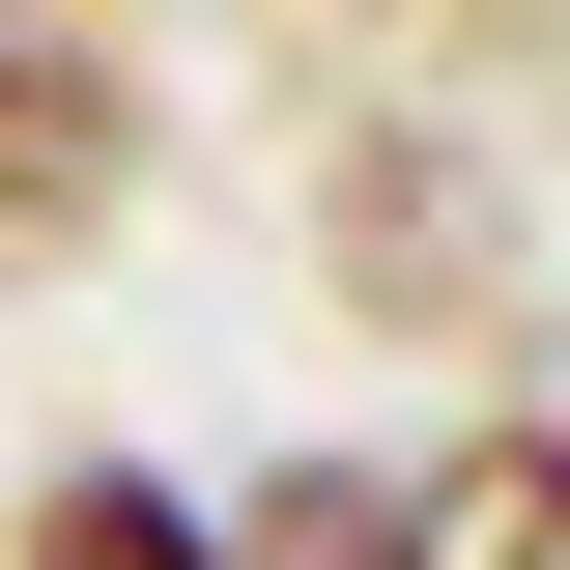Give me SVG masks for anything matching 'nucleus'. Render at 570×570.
Wrapping results in <instances>:
<instances>
[{
    "label": "nucleus",
    "instance_id": "1",
    "mask_svg": "<svg viewBox=\"0 0 570 570\" xmlns=\"http://www.w3.org/2000/svg\"><path fill=\"white\" fill-rule=\"evenodd\" d=\"M314 285H343L371 343H456V314L513 285V171L456 115H343V142H314Z\"/></svg>",
    "mask_w": 570,
    "mask_h": 570
},
{
    "label": "nucleus",
    "instance_id": "2",
    "mask_svg": "<svg viewBox=\"0 0 570 570\" xmlns=\"http://www.w3.org/2000/svg\"><path fill=\"white\" fill-rule=\"evenodd\" d=\"M142 171H171V115L115 29H0V285H86L142 228Z\"/></svg>",
    "mask_w": 570,
    "mask_h": 570
},
{
    "label": "nucleus",
    "instance_id": "3",
    "mask_svg": "<svg viewBox=\"0 0 570 570\" xmlns=\"http://www.w3.org/2000/svg\"><path fill=\"white\" fill-rule=\"evenodd\" d=\"M400 570H570V428L485 400L456 456H400Z\"/></svg>",
    "mask_w": 570,
    "mask_h": 570
},
{
    "label": "nucleus",
    "instance_id": "4",
    "mask_svg": "<svg viewBox=\"0 0 570 570\" xmlns=\"http://www.w3.org/2000/svg\"><path fill=\"white\" fill-rule=\"evenodd\" d=\"M0 570H228V513L171 485V456H58V485L0 513Z\"/></svg>",
    "mask_w": 570,
    "mask_h": 570
},
{
    "label": "nucleus",
    "instance_id": "5",
    "mask_svg": "<svg viewBox=\"0 0 570 570\" xmlns=\"http://www.w3.org/2000/svg\"><path fill=\"white\" fill-rule=\"evenodd\" d=\"M228 570H400V456H343V428L257 456V485H228Z\"/></svg>",
    "mask_w": 570,
    "mask_h": 570
},
{
    "label": "nucleus",
    "instance_id": "6",
    "mask_svg": "<svg viewBox=\"0 0 570 570\" xmlns=\"http://www.w3.org/2000/svg\"><path fill=\"white\" fill-rule=\"evenodd\" d=\"M0 29H86V0H0Z\"/></svg>",
    "mask_w": 570,
    "mask_h": 570
},
{
    "label": "nucleus",
    "instance_id": "7",
    "mask_svg": "<svg viewBox=\"0 0 570 570\" xmlns=\"http://www.w3.org/2000/svg\"><path fill=\"white\" fill-rule=\"evenodd\" d=\"M314 29H371V0H314Z\"/></svg>",
    "mask_w": 570,
    "mask_h": 570
}]
</instances>
